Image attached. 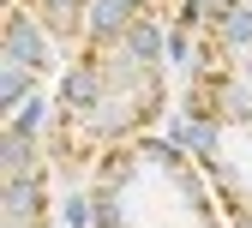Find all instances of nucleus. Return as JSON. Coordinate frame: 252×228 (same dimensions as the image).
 <instances>
[{
    "instance_id": "f257e3e1",
    "label": "nucleus",
    "mask_w": 252,
    "mask_h": 228,
    "mask_svg": "<svg viewBox=\"0 0 252 228\" xmlns=\"http://www.w3.org/2000/svg\"><path fill=\"white\" fill-rule=\"evenodd\" d=\"M168 120V24L156 0H90V30L66 54L42 150L54 180H90L126 144Z\"/></svg>"
},
{
    "instance_id": "f03ea898",
    "label": "nucleus",
    "mask_w": 252,
    "mask_h": 228,
    "mask_svg": "<svg viewBox=\"0 0 252 228\" xmlns=\"http://www.w3.org/2000/svg\"><path fill=\"white\" fill-rule=\"evenodd\" d=\"M174 144L198 156L222 216L252 228V0H198Z\"/></svg>"
},
{
    "instance_id": "7ed1b4c3",
    "label": "nucleus",
    "mask_w": 252,
    "mask_h": 228,
    "mask_svg": "<svg viewBox=\"0 0 252 228\" xmlns=\"http://www.w3.org/2000/svg\"><path fill=\"white\" fill-rule=\"evenodd\" d=\"M90 228H234L192 150L150 132L84 180Z\"/></svg>"
},
{
    "instance_id": "20e7f679",
    "label": "nucleus",
    "mask_w": 252,
    "mask_h": 228,
    "mask_svg": "<svg viewBox=\"0 0 252 228\" xmlns=\"http://www.w3.org/2000/svg\"><path fill=\"white\" fill-rule=\"evenodd\" d=\"M48 108H24L0 132V228H54V168L42 150Z\"/></svg>"
},
{
    "instance_id": "39448f33",
    "label": "nucleus",
    "mask_w": 252,
    "mask_h": 228,
    "mask_svg": "<svg viewBox=\"0 0 252 228\" xmlns=\"http://www.w3.org/2000/svg\"><path fill=\"white\" fill-rule=\"evenodd\" d=\"M60 54H66V48L12 0V6H6V54H0V108L24 114L30 90H42L48 72H60Z\"/></svg>"
},
{
    "instance_id": "423d86ee",
    "label": "nucleus",
    "mask_w": 252,
    "mask_h": 228,
    "mask_svg": "<svg viewBox=\"0 0 252 228\" xmlns=\"http://www.w3.org/2000/svg\"><path fill=\"white\" fill-rule=\"evenodd\" d=\"M18 6L36 18V24H42L66 54L84 42V30H90V0H18Z\"/></svg>"
},
{
    "instance_id": "0eeeda50",
    "label": "nucleus",
    "mask_w": 252,
    "mask_h": 228,
    "mask_svg": "<svg viewBox=\"0 0 252 228\" xmlns=\"http://www.w3.org/2000/svg\"><path fill=\"white\" fill-rule=\"evenodd\" d=\"M156 12H162V24H174V30H192L198 24V0H156Z\"/></svg>"
}]
</instances>
